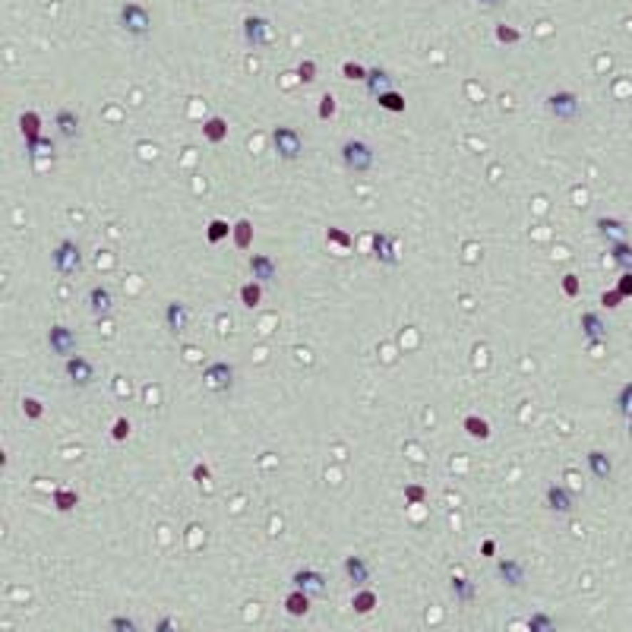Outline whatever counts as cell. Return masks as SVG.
I'll return each mask as SVG.
<instances>
[{"instance_id":"1","label":"cell","mask_w":632,"mask_h":632,"mask_svg":"<svg viewBox=\"0 0 632 632\" xmlns=\"http://www.w3.org/2000/svg\"><path fill=\"white\" fill-rule=\"evenodd\" d=\"M342 165L351 174H367L377 165V152L364 143V139H345L342 143Z\"/></svg>"},{"instance_id":"2","label":"cell","mask_w":632,"mask_h":632,"mask_svg":"<svg viewBox=\"0 0 632 632\" xmlns=\"http://www.w3.org/2000/svg\"><path fill=\"white\" fill-rule=\"evenodd\" d=\"M51 266H54V272L63 275V278L76 275V272L83 269V247H79L73 238H63L61 244L51 250Z\"/></svg>"},{"instance_id":"3","label":"cell","mask_w":632,"mask_h":632,"mask_svg":"<svg viewBox=\"0 0 632 632\" xmlns=\"http://www.w3.org/2000/svg\"><path fill=\"white\" fill-rule=\"evenodd\" d=\"M121 26L123 32H130L133 39H146L152 32V16L143 4H123L121 6Z\"/></svg>"},{"instance_id":"4","label":"cell","mask_w":632,"mask_h":632,"mask_svg":"<svg viewBox=\"0 0 632 632\" xmlns=\"http://www.w3.org/2000/svg\"><path fill=\"white\" fill-rule=\"evenodd\" d=\"M272 146H275L278 158H285V161H297L300 156H304V136H300L294 127H275L272 130Z\"/></svg>"},{"instance_id":"5","label":"cell","mask_w":632,"mask_h":632,"mask_svg":"<svg viewBox=\"0 0 632 632\" xmlns=\"http://www.w3.org/2000/svg\"><path fill=\"white\" fill-rule=\"evenodd\" d=\"M203 383H205V389L209 392H228V389L234 386V367L228 364V361H212V364H205V370H203Z\"/></svg>"},{"instance_id":"6","label":"cell","mask_w":632,"mask_h":632,"mask_svg":"<svg viewBox=\"0 0 632 632\" xmlns=\"http://www.w3.org/2000/svg\"><path fill=\"white\" fill-rule=\"evenodd\" d=\"M547 111L556 117V121H576L582 114V101H579L576 92H554L547 95Z\"/></svg>"},{"instance_id":"7","label":"cell","mask_w":632,"mask_h":632,"mask_svg":"<svg viewBox=\"0 0 632 632\" xmlns=\"http://www.w3.org/2000/svg\"><path fill=\"white\" fill-rule=\"evenodd\" d=\"M48 348L54 351L57 357H73L76 355V335H73V329L63 326V322H54V326L48 329Z\"/></svg>"},{"instance_id":"8","label":"cell","mask_w":632,"mask_h":632,"mask_svg":"<svg viewBox=\"0 0 632 632\" xmlns=\"http://www.w3.org/2000/svg\"><path fill=\"white\" fill-rule=\"evenodd\" d=\"M244 39H247L250 48H266V45H272V26H269V19H263V16H247V19H244Z\"/></svg>"},{"instance_id":"9","label":"cell","mask_w":632,"mask_h":632,"mask_svg":"<svg viewBox=\"0 0 632 632\" xmlns=\"http://www.w3.org/2000/svg\"><path fill=\"white\" fill-rule=\"evenodd\" d=\"M544 499H547V509L556 512V516H569L572 506H576V494L569 487H563V484H550Z\"/></svg>"},{"instance_id":"10","label":"cell","mask_w":632,"mask_h":632,"mask_svg":"<svg viewBox=\"0 0 632 632\" xmlns=\"http://www.w3.org/2000/svg\"><path fill=\"white\" fill-rule=\"evenodd\" d=\"M67 377H70V383L73 386H79V389H86L95 379V367H92V361L89 357H83V355H73V357H67Z\"/></svg>"},{"instance_id":"11","label":"cell","mask_w":632,"mask_h":632,"mask_svg":"<svg viewBox=\"0 0 632 632\" xmlns=\"http://www.w3.org/2000/svg\"><path fill=\"white\" fill-rule=\"evenodd\" d=\"M579 326H582V335L588 339V345H604L607 342V322L601 320V313H594V310H588V313H582V320H579Z\"/></svg>"},{"instance_id":"12","label":"cell","mask_w":632,"mask_h":632,"mask_svg":"<svg viewBox=\"0 0 632 632\" xmlns=\"http://www.w3.org/2000/svg\"><path fill=\"white\" fill-rule=\"evenodd\" d=\"M395 247H399V240H395L392 234H386V231H377V234H373V256H377L383 266H395V263H399V253H395Z\"/></svg>"},{"instance_id":"13","label":"cell","mask_w":632,"mask_h":632,"mask_svg":"<svg viewBox=\"0 0 632 632\" xmlns=\"http://www.w3.org/2000/svg\"><path fill=\"white\" fill-rule=\"evenodd\" d=\"M291 582H294V588H300V591L310 594V598H320V594L326 591V579H322V572H316V569H297Z\"/></svg>"},{"instance_id":"14","label":"cell","mask_w":632,"mask_h":632,"mask_svg":"<svg viewBox=\"0 0 632 632\" xmlns=\"http://www.w3.org/2000/svg\"><path fill=\"white\" fill-rule=\"evenodd\" d=\"M247 269H250V275H253V282H260V285H266V282H272V278L278 275L275 260L266 256V253H253V256H250Z\"/></svg>"},{"instance_id":"15","label":"cell","mask_w":632,"mask_h":632,"mask_svg":"<svg viewBox=\"0 0 632 632\" xmlns=\"http://www.w3.org/2000/svg\"><path fill=\"white\" fill-rule=\"evenodd\" d=\"M165 322L174 335H183L187 326H190V307L180 304V300H171V304L165 307Z\"/></svg>"},{"instance_id":"16","label":"cell","mask_w":632,"mask_h":632,"mask_svg":"<svg viewBox=\"0 0 632 632\" xmlns=\"http://www.w3.org/2000/svg\"><path fill=\"white\" fill-rule=\"evenodd\" d=\"M54 127L63 139H76L79 130H83V121H79V114L73 111V108H61V111L54 114Z\"/></svg>"},{"instance_id":"17","label":"cell","mask_w":632,"mask_h":632,"mask_svg":"<svg viewBox=\"0 0 632 632\" xmlns=\"http://www.w3.org/2000/svg\"><path fill=\"white\" fill-rule=\"evenodd\" d=\"M345 576H348V582L355 588H364L367 582H370V563L364 560V556H345Z\"/></svg>"},{"instance_id":"18","label":"cell","mask_w":632,"mask_h":632,"mask_svg":"<svg viewBox=\"0 0 632 632\" xmlns=\"http://www.w3.org/2000/svg\"><path fill=\"white\" fill-rule=\"evenodd\" d=\"M585 465H588V472L598 477V481H610V477H613V462H610V455L601 452V449L588 452L585 455Z\"/></svg>"},{"instance_id":"19","label":"cell","mask_w":632,"mask_h":632,"mask_svg":"<svg viewBox=\"0 0 632 632\" xmlns=\"http://www.w3.org/2000/svg\"><path fill=\"white\" fill-rule=\"evenodd\" d=\"M594 228H598L601 238H607L610 244H620V240H626V234H629L620 218H610V215H601L598 222H594Z\"/></svg>"},{"instance_id":"20","label":"cell","mask_w":632,"mask_h":632,"mask_svg":"<svg viewBox=\"0 0 632 632\" xmlns=\"http://www.w3.org/2000/svg\"><path fill=\"white\" fill-rule=\"evenodd\" d=\"M496 576L509 588H521L525 585V566L519 560H503V563H496Z\"/></svg>"},{"instance_id":"21","label":"cell","mask_w":632,"mask_h":632,"mask_svg":"<svg viewBox=\"0 0 632 632\" xmlns=\"http://www.w3.org/2000/svg\"><path fill=\"white\" fill-rule=\"evenodd\" d=\"M89 310H92V316H108L114 310V297H111V291L108 288H92L89 291Z\"/></svg>"},{"instance_id":"22","label":"cell","mask_w":632,"mask_h":632,"mask_svg":"<svg viewBox=\"0 0 632 632\" xmlns=\"http://www.w3.org/2000/svg\"><path fill=\"white\" fill-rule=\"evenodd\" d=\"M367 92L373 95V98H379L383 92H392V76H389L386 70H379V67H373L370 73H367Z\"/></svg>"},{"instance_id":"23","label":"cell","mask_w":632,"mask_h":632,"mask_svg":"<svg viewBox=\"0 0 632 632\" xmlns=\"http://www.w3.org/2000/svg\"><path fill=\"white\" fill-rule=\"evenodd\" d=\"M19 130H23V136H26V146L39 143L41 139V117L35 111H23L19 114Z\"/></svg>"},{"instance_id":"24","label":"cell","mask_w":632,"mask_h":632,"mask_svg":"<svg viewBox=\"0 0 632 632\" xmlns=\"http://www.w3.org/2000/svg\"><path fill=\"white\" fill-rule=\"evenodd\" d=\"M285 610H288L291 616H307L310 613V594L300 591V588H294L288 598H285Z\"/></svg>"},{"instance_id":"25","label":"cell","mask_w":632,"mask_h":632,"mask_svg":"<svg viewBox=\"0 0 632 632\" xmlns=\"http://www.w3.org/2000/svg\"><path fill=\"white\" fill-rule=\"evenodd\" d=\"M610 260H613L623 272H632V244H629V240L610 244Z\"/></svg>"},{"instance_id":"26","label":"cell","mask_w":632,"mask_h":632,"mask_svg":"<svg viewBox=\"0 0 632 632\" xmlns=\"http://www.w3.org/2000/svg\"><path fill=\"white\" fill-rule=\"evenodd\" d=\"M452 594L462 601V604H472V601L477 598V591H474V582L472 579H465V576H452Z\"/></svg>"},{"instance_id":"27","label":"cell","mask_w":632,"mask_h":632,"mask_svg":"<svg viewBox=\"0 0 632 632\" xmlns=\"http://www.w3.org/2000/svg\"><path fill=\"white\" fill-rule=\"evenodd\" d=\"M379 604L377 591H370V588H357L355 591V601H351V607H355V613H370L373 607Z\"/></svg>"},{"instance_id":"28","label":"cell","mask_w":632,"mask_h":632,"mask_svg":"<svg viewBox=\"0 0 632 632\" xmlns=\"http://www.w3.org/2000/svg\"><path fill=\"white\" fill-rule=\"evenodd\" d=\"M203 133L209 143H222V139L228 136V121L225 117H209V121L203 123Z\"/></svg>"},{"instance_id":"29","label":"cell","mask_w":632,"mask_h":632,"mask_svg":"<svg viewBox=\"0 0 632 632\" xmlns=\"http://www.w3.org/2000/svg\"><path fill=\"white\" fill-rule=\"evenodd\" d=\"M250 244H253V225H250V218H240V222H234V247L250 250Z\"/></svg>"},{"instance_id":"30","label":"cell","mask_w":632,"mask_h":632,"mask_svg":"<svg viewBox=\"0 0 632 632\" xmlns=\"http://www.w3.org/2000/svg\"><path fill=\"white\" fill-rule=\"evenodd\" d=\"M240 304L247 307V310H256V307L263 304V285L260 282H250L240 288Z\"/></svg>"},{"instance_id":"31","label":"cell","mask_w":632,"mask_h":632,"mask_svg":"<svg viewBox=\"0 0 632 632\" xmlns=\"http://www.w3.org/2000/svg\"><path fill=\"white\" fill-rule=\"evenodd\" d=\"M528 632H560L554 623V616L544 613V610H538V613L528 616Z\"/></svg>"},{"instance_id":"32","label":"cell","mask_w":632,"mask_h":632,"mask_svg":"<svg viewBox=\"0 0 632 632\" xmlns=\"http://www.w3.org/2000/svg\"><path fill=\"white\" fill-rule=\"evenodd\" d=\"M228 234H234V225L222 222V218L209 222V228H205V240H209V244H218V240H225Z\"/></svg>"},{"instance_id":"33","label":"cell","mask_w":632,"mask_h":632,"mask_svg":"<svg viewBox=\"0 0 632 632\" xmlns=\"http://www.w3.org/2000/svg\"><path fill=\"white\" fill-rule=\"evenodd\" d=\"M465 433H468L472 439H487V437H490V424L484 421V417H474V414H472V417H465Z\"/></svg>"},{"instance_id":"34","label":"cell","mask_w":632,"mask_h":632,"mask_svg":"<svg viewBox=\"0 0 632 632\" xmlns=\"http://www.w3.org/2000/svg\"><path fill=\"white\" fill-rule=\"evenodd\" d=\"M377 101H379V108H386V111H392V114H402V111H405V95H399L395 89H392V92H383Z\"/></svg>"},{"instance_id":"35","label":"cell","mask_w":632,"mask_h":632,"mask_svg":"<svg viewBox=\"0 0 632 632\" xmlns=\"http://www.w3.org/2000/svg\"><path fill=\"white\" fill-rule=\"evenodd\" d=\"M616 411H620V417L632 421V383H626L616 392Z\"/></svg>"},{"instance_id":"36","label":"cell","mask_w":632,"mask_h":632,"mask_svg":"<svg viewBox=\"0 0 632 632\" xmlns=\"http://www.w3.org/2000/svg\"><path fill=\"white\" fill-rule=\"evenodd\" d=\"M76 503H79L76 490H54V506H57V512H70Z\"/></svg>"},{"instance_id":"37","label":"cell","mask_w":632,"mask_h":632,"mask_svg":"<svg viewBox=\"0 0 632 632\" xmlns=\"http://www.w3.org/2000/svg\"><path fill=\"white\" fill-rule=\"evenodd\" d=\"M496 41H503V45H519L521 32H519V29H512V26H506V23H499L496 26Z\"/></svg>"},{"instance_id":"38","label":"cell","mask_w":632,"mask_h":632,"mask_svg":"<svg viewBox=\"0 0 632 632\" xmlns=\"http://www.w3.org/2000/svg\"><path fill=\"white\" fill-rule=\"evenodd\" d=\"M111 632H139V623L133 616L117 613V616H111Z\"/></svg>"},{"instance_id":"39","label":"cell","mask_w":632,"mask_h":632,"mask_svg":"<svg viewBox=\"0 0 632 632\" xmlns=\"http://www.w3.org/2000/svg\"><path fill=\"white\" fill-rule=\"evenodd\" d=\"M26 152H29V158H39L41 152H45V156H54V143H51L48 136H41L39 143H32V146H26Z\"/></svg>"},{"instance_id":"40","label":"cell","mask_w":632,"mask_h":632,"mask_svg":"<svg viewBox=\"0 0 632 632\" xmlns=\"http://www.w3.org/2000/svg\"><path fill=\"white\" fill-rule=\"evenodd\" d=\"M560 285H563V294H566V297H579V291H582V285H579V275H576V272H566Z\"/></svg>"},{"instance_id":"41","label":"cell","mask_w":632,"mask_h":632,"mask_svg":"<svg viewBox=\"0 0 632 632\" xmlns=\"http://www.w3.org/2000/svg\"><path fill=\"white\" fill-rule=\"evenodd\" d=\"M342 73H345V79H357V83H367V73H370V70H364L361 63L348 61V63L342 67Z\"/></svg>"},{"instance_id":"42","label":"cell","mask_w":632,"mask_h":632,"mask_svg":"<svg viewBox=\"0 0 632 632\" xmlns=\"http://www.w3.org/2000/svg\"><path fill=\"white\" fill-rule=\"evenodd\" d=\"M623 300H626V297H623V294L616 291V288H610V291L601 294V307H604V310H616V307H620Z\"/></svg>"},{"instance_id":"43","label":"cell","mask_w":632,"mask_h":632,"mask_svg":"<svg viewBox=\"0 0 632 632\" xmlns=\"http://www.w3.org/2000/svg\"><path fill=\"white\" fill-rule=\"evenodd\" d=\"M130 430H133V427H130V421H127V417H117V421H114V427H111L114 443H123V439L130 437Z\"/></svg>"},{"instance_id":"44","label":"cell","mask_w":632,"mask_h":632,"mask_svg":"<svg viewBox=\"0 0 632 632\" xmlns=\"http://www.w3.org/2000/svg\"><path fill=\"white\" fill-rule=\"evenodd\" d=\"M335 117V95H322L320 98V121H329Z\"/></svg>"},{"instance_id":"45","label":"cell","mask_w":632,"mask_h":632,"mask_svg":"<svg viewBox=\"0 0 632 632\" xmlns=\"http://www.w3.org/2000/svg\"><path fill=\"white\" fill-rule=\"evenodd\" d=\"M297 76H300V83H313V79H316V63L313 61L297 63Z\"/></svg>"},{"instance_id":"46","label":"cell","mask_w":632,"mask_h":632,"mask_svg":"<svg viewBox=\"0 0 632 632\" xmlns=\"http://www.w3.org/2000/svg\"><path fill=\"white\" fill-rule=\"evenodd\" d=\"M23 411L32 417V421H39V417H41V402L39 399H23Z\"/></svg>"},{"instance_id":"47","label":"cell","mask_w":632,"mask_h":632,"mask_svg":"<svg viewBox=\"0 0 632 632\" xmlns=\"http://www.w3.org/2000/svg\"><path fill=\"white\" fill-rule=\"evenodd\" d=\"M326 234H329V240H332V244H339V247H351V238L342 231V228H329Z\"/></svg>"},{"instance_id":"48","label":"cell","mask_w":632,"mask_h":632,"mask_svg":"<svg viewBox=\"0 0 632 632\" xmlns=\"http://www.w3.org/2000/svg\"><path fill=\"white\" fill-rule=\"evenodd\" d=\"M616 291H620L623 297H632V272H623L620 282H616Z\"/></svg>"},{"instance_id":"49","label":"cell","mask_w":632,"mask_h":632,"mask_svg":"<svg viewBox=\"0 0 632 632\" xmlns=\"http://www.w3.org/2000/svg\"><path fill=\"white\" fill-rule=\"evenodd\" d=\"M405 499H408V503H421V499H424V487H421V484H411V487H405Z\"/></svg>"},{"instance_id":"50","label":"cell","mask_w":632,"mask_h":632,"mask_svg":"<svg viewBox=\"0 0 632 632\" xmlns=\"http://www.w3.org/2000/svg\"><path fill=\"white\" fill-rule=\"evenodd\" d=\"M156 632H180V629H178V623H174L171 616H161V620L156 623Z\"/></svg>"},{"instance_id":"51","label":"cell","mask_w":632,"mask_h":632,"mask_svg":"<svg viewBox=\"0 0 632 632\" xmlns=\"http://www.w3.org/2000/svg\"><path fill=\"white\" fill-rule=\"evenodd\" d=\"M494 550H496V544H494V541H484V547H481V554H484V556H494Z\"/></svg>"},{"instance_id":"52","label":"cell","mask_w":632,"mask_h":632,"mask_svg":"<svg viewBox=\"0 0 632 632\" xmlns=\"http://www.w3.org/2000/svg\"><path fill=\"white\" fill-rule=\"evenodd\" d=\"M193 477H196V481H209V468H196Z\"/></svg>"},{"instance_id":"53","label":"cell","mask_w":632,"mask_h":632,"mask_svg":"<svg viewBox=\"0 0 632 632\" xmlns=\"http://www.w3.org/2000/svg\"><path fill=\"white\" fill-rule=\"evenodd\" d=\"M481 4H487V6H496V4H503V0H481Z\"/></svg>"},{"instance_id":"54","label":"cell","mask_w":632,"mask_h":632,"mask_svg":"<svg viewBox=\"0 0 632 632\" xmlns=\"http://www.w3.org/2000/svg\"><path fill=\"white\" fill-rule=\"evenodd\" d=\"M282 632H288V629H282Z\"/></svg>"}]
</instances>
